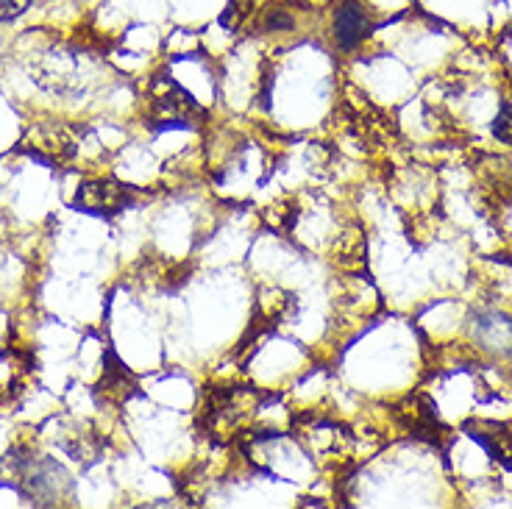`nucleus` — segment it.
<instances>
[{"mask_svg":"<svg viewBox=\"0 0 512 509\" xmlns=\"http://www.w3.org/2000/svg\"><path fill=\"white\" fill-rule=\"evenodd\" d=\"M148 115L159 126H190L201 109L176 81L159 76L148 87Z\"/></svg>","mask_w":512,"mask_h":509,"instance_id":"f257e3e1","label":"nucleus"},{"mask_svg":"<svg viewBox=\"0 0 512 509\" xmlns=\"http://www.w3.org/2000/svg\"><path fill=\"white\" fill-rule=\"evenodd\" d=\"M12 465L14 479L28 498H34L37 504H56L59 501V484H67V476L59 465L39 457H12Z\"/></svg>","mask_w":512,"mask_h":509,"instance_id":"f03ea898","label":"nucleus"},{"mask_svg":"<svg viewBox=\"0 0 512 509\" xmlns=\"http://www.w3.org/2000/svg\"><path fill=\"white\" fill-rule=\"evenodd\" d=\"M23 148L39 156V159H45V162H64V159H70L76 153L78 145L70 128L48 120V123H37V126L28 128Z\"/></svg>","mask_w":512,"mask_h":509,"instance_id":"7ed1b4c3","label":"nucleus"},{"mask_svg":"<svg viewBox=\"0 0 512 509\" xmlns=\"http://www.w3.org/2000/svg\"><path fill=\"white\" fill-rule=\"evenodd\" d=\"M371 34V17L362 0H340L332 9V37L340 51L357 48Z\"/></svg>","mask_w":512,"mask_h":509,"instance_id":"20e7f679","label":"nucleus"},{"mask_svg":"<svg viewBox=\"0 0 512 509\" xmlns=\"http://www.w3.org/2000/svg\"><path fill=\"white\" fill-rule=\"evenodd\" d=\"M128 204V187L115 179H92L78 187L76 206L92 215H115Z\"/></svg>","mask_w":512,"mask_h":509,"instance_id":"39448f33","label":"nucleus"},{"mask_svg":"<svg viewBox=\"0 0 512 509\" xmlns=\"http://www.w3.org/2000/svg\"><path fill=\"white\" fill-rule=\"evenodd\" d=\"M28 359H23L14 351L0 354V401H12L20 393V387L26 384Z\"/></svg>","mask_w":512,"mask_h":509,"instance_id":"423d86ee","label":"nucleus"},{"mask_svg":"<svg viewBox=\"0 0 512 509\" xmlns=\"http://www.w3.org/2000/svg\"><path fill=\"white\" fill-rule=\"evenodd\" d=\"M31 0H0V20H14L26 12Z\"/></svg>","mask_w":512,"mask_h":509,"instance_id":"0eeeda50","label":"nucleus"},{"mask_svg":"<svg viewBox=\"0 0 512 509\" xmlns=\"http://www.w3.org/2000/svg\"><path fill=\"white\" fill-rule=\"evenodd\" d=\"M496 134L504 142H512V101L501 109L499 120H496Z\"/></svg>","mask_w":512,"mask_h":509,"instance_id":"6e6552de","label":"nucleus"}]
</instances>
